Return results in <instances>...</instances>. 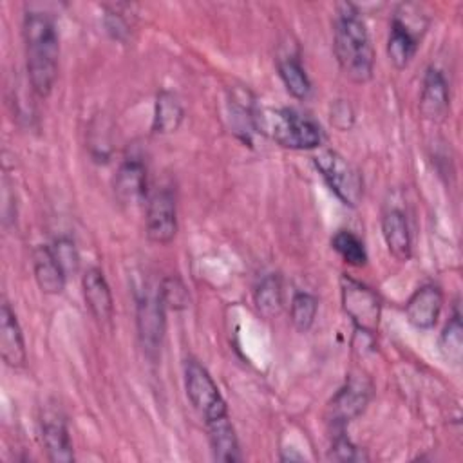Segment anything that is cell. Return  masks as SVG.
<instances>
[{
  "instance_id": "7c38bea8",
  "label": "cell",
  "mask_w": 463,
  "mask_h": 463,
  "mask_svg": "<svg viewBox=\"0 0 463 463\" xmlns=\"http://www.w3.org/2000/svg\"><path fill=\"white\" fill-rule=\"evenodd\" d=\"M443 307V291L436 284L420 286L405 304V317L416 329H430L436 326Z\"/></svg>"
},
{
  "instance_id": "83f0119b",
  "label": "cell",
  "mask_w": 463,
  "mask_h": 463,
  "mask_svg": "<svg viewBox=\"0 0 463 463\" xmlns=\"http://www.w3.org/2000/svg\"><path fill=\"white\" fill-rule=\"evenodd\" d=\"M58 262L61 264V268L65 269V273L69 275L71 271L74 273L78 269V264H80V255H78V250L72 242V239L69 237H60L54 241V244L51 246Z\"/></svg>"
},
{
  "instance_id": "9c48e42d",
  "label": "cell",
  "mask_w": 463,
  "mask_h": 463,
  "mask_svg": "<svg viewBox=\"0 0 463 463\" xmlns=\"http://www.w3.org/2000/svg\"><path fill=\"white\" fill-rule=\"evenodd\" d=\"M373 398V383L364 374H349L347 382L336 391L327 403L326 418L329 425L338 432L347 423L356 420L369 405Z\"/></svg>"
},
{
  "instance_id": "7a4b0ae2",
  "label": "cell",
  "mask_w": 463,
  "mask_h": 463,
  "mask_svg": "<svg viewBox=\"0 0 463 463\" xmlns=\"http://www.w3.org/2000/svg\"><path fill=\"white\" fill-rule=\"evenodd\" d=\"M22 34L29 83L40 98H45L54 87L60 58V38L52 14L42 9L25 11Z\"/></svg>"
},
{
  "instance_id": "52a82bcc",
  "label": "cell",
  "mask_w": 463,
  "mask_h": 463,
  "mask_svg": "<svg viewBox=\"0 0 463 463\" xmlns=\"http://www.w3.org/2000/svg\"><path fill=\"white\" fill-rule=\"evenodd\" d=\"M184 391L194 409L204 418V423L228 416V407L217 383L195 358L184 362Z\"/></svg>"
},
{
  "instance_id": "ac0fdd59",
  "label": "cell",
  "mask_w": 463,
  "mask_h": 463,
  "mask_svg": "<svg viewBox=\"0 0 463 463\" xmlns=\"http://www.w3.org/2000/svg\"><path fill=\"white\" fill-rule=\"evenodd\" d=\"M33 271L38 288L47 295H58L65 288L67 273L58 262L49 244H38L33 250Z\"/></svg>"
},
{
  "instance_id": "ba28073f",
  "label": "cell",
  "mask_w": 463,
  "mask_h": 463,
  "mask_svg": "<svg viewBox=\"0 0 463 463\" xmlns=\"http://www.w3.org/2000/svg\"><path fill=\"white\" fill-rule=\"evenodd\" d=\"M340 295L342 307L345 315L354 324L356 331L364 335H374L378 331L382 317V300L380 297L365 284L342 275L340 279Z\"/></svg>"
},
{
  "instance_id": "5bb4252c",
  "label": "cell",
  "mask_w": 463,
  "mask_h": 463,
  "mask_svg": "<svg viewBox=\"0 0 463 463\" xmlns=\"http://www.w3.org/2000/svg\"><path fill=\"white\" fill-rule=\"evenodd\" d=\"M0 354L5 365L13 369H20L27 362L25 340L22 327L9 302H2L0 306Z\"/></svg>"
},
{
  "instance_id": "8fae6325",
  "label": "cell",
  "mask_w": 463,
  "mask_h": 463,
  "mask_svg": "<svg viewBox=\"0 0 463 463\" xmlns=\"http://www.w3.org/2000/svg\"><path fill=\"white\" fill-rule=\"evenodd\" d=\"M42 443L52 463H71L74 461V449L67 427V420L56 403L45 405L40 416Z\"/></svg>"
},
{
  "instance_id": "d4e9b609",
  "label": "cell",
  "mask_w": 463,
  "mask_h": 463,
  "mask_svg": "<svg viewBox=\"0 0 463 463\" xmlns=\"http://www.w3.org/2000/svg\"><path fill=\"white\" fill-rule=\"evenodd\" d=\"M317 311H318V300L315 295H311L307 291H298L293 295L291 307H289V318L297 331H300V333L309 331L311 326L315 324Z\"/></svg>"
},
{
  "instance_id": "30bf717a",
  "label": "cell",
  "mask_w": 463,
  "mask_h": 463,
  "mask_svg": "<svg viewBox=\"0 0 463 463\" xmlns=\"http://www.w3.org/2000/svg\"><path fill=\"white\" fill-rule=\"evenodd\" d=\"M146 237L156 244H170L177 233V204L170 186H157L146 195Z\"/></svg>"
},
{
  "instance_id": "8992f818",
  "label": "cell",
  "mask_w": 463,
  "mask_h": 463,
  "mask_svg": "<svg viewBox=\"0 0 463 463\" xmlns=\"http://www.w3.org/2000/svg\"><path fill=\"white\" fill-rule=\"evenodd\" d=\"M317 170L333 190V194L351 208H356L364 195L360 172L336 150H322L313 159Z\"/></svg>"
},
{
  "instance_id": "7402d4cb",
  "label": "cell",
  "mask_w": 463,
  "mask_h": 463,
  "mask_svg": "<svg viewBox=\"0 0 463 463\" xmlns=\"http://www.w3.org/2000/svg\"><path fill=\"white\" fill-rule=\"evenodd\" d=\"M253 302L257 311L264 318H273L282 309V282L277 273L264 275L253 293Z\"/></svg>"
},
{
  "instance_id": "e0dca14e",
  "label": "cell",
  "mask_w": 463,
  "mask_h": 463,
  "mask_svg": "<svg viewBox=\"0 0 463 463\" xmlns=\"http://www.w3.org/2000/svg\"><path fill=\"white\" fill-rule=\"evenodd\" d=\"M380 226H382V237L385 241L389 253L396 260L407 262L412 253V239H411V230H409V222L403 210L396 206L383 210Z\"/></svg>"
},
{
  "instance_id": "f546056e",
  "label": "cell",
  "mask_w": 463,
  "mask_h": 463,
  "mask_svg": "<svg viewBox=\"0 0 463 463\" xmlns=\"http://www.w3.org/2000/svg\"><path fill=\"white\" fill-rule=\"evenodd\" d=\"M331 123L340 128V130H347L351 128L353 121H354V112L351 109V105L344 99H338L335 101V105L331 107Z\"/></svg>"
},
{
  "instance_id": "f1b7e54d",
  "label": "cell",
  "mask_w": 463,
  "mask_h": 463,
  "mask_svg": "<svg viewBox=\"0 0 463 463\" xmlns=\"http://www.w3.org/2000/svg\"><path fill=\"white\" fill-rule=\"evenodd\" d=\"M105 29L110 34V38L118 40V42H125L128 38V22L125 20V16L118 11H109L103 18Z\"/></svg>"
},
{
  "instance_id": "6da1fadb",
  "label": "cell",
  "mask_w": 463,
  "mask_h": 463,
  "mask_svg": "<svg viewBox=\"0 0 463 463\" xmlns=\"http://www.w3.org/2000/svg\"><path fill=\"white\" fill-rule=\"evenodd\" d=\"M333 52L342 74L353 83H367L374 71V49L367 25L351 2L336 4L333 20Z\"/></svg>"
},
{
  "instance_id": "cb8c5ba5",
  "label": "cell",
  "mask_w": 463,
  "mask_h": 463,
  "mask_svg": "<svg viewBox=\"0 0 463 463\" xmlns=\"http://www.w3.org/2000/svg\"><path fill=\"white\" fill-rule=\"evenodd\" d=\"M331 246L347 264L354 268H362L367 264L365 246L351 230H338L331 239Z\"/></svg>"
},
{
  "instance_id": "2e32d148",
  "label": "cell",
  "mask_w": 463,
  "mask_h": 463,
  "mask_svg": "<svg viewBox=\"0 0 463 463\" xmlns=\"http://www.w3.org/2000/svg\"><path fill=\"white\" fill-rule=\"evenodd\" d=\"M114 194L121 204L128 206L146 201V168L139 159L128 157L119 165L114 177Z\"/></svg>"
},
{
  "instance_id": "44dd1931",
  "label": "cell",
  "mask_w": 463,
  "mask_h": 463,
  "mask_svg": "<svg viewBox=\"0 0 463 463\" xmlns=\"http://www.w3.org/2000/svg\"><path fill=\"white\" fill-rule=\"evenodd\" d=\"M277 69H279V76L286 87V90L297 98V99H306L311 92V81L298 60L297 54L293 52H286L282 56H279L277 60Z\"/></svg>"
},
{
  "instance_id": "3957f363",
  "label": "cell",
  "mask_w": 463,
  "mask_h": 463,
  "mask_svg": "<svg viewBox=\"0 0 463 463\" xmlns=\"http://www.w3.org/2000/svg\"><path fill=\"white\" fill-rule=\"evenodd\" d=\"M255 132L291 150H313L322 143L320 127L311 118L293 109L257 107Z\"/></svg>"
},
{
  "instance_id": "4316f807",
  "label": "cell",
  "mask_w": 463,
  "mask_h": 463,
  "mask_svg": "<svg viewBox=\"0 0 463 463\" xmlns=\"http://www.w3.org/2000/svg\"><path fill=\"white\" fill-rule=\"evenodd\" d=\"M329 458L336 459V461H362V459H367V456H364L362 449L356 447L344 430H338L333 436V443H331V449H329Z\"/></svg>"
},
{
  "instance_id": "4fadbf2b",
  "label": "cell",
  "mask_w": 463,
  "mask_h": 463,
  "mask_svg": "<svg viewBox=\"0 0 463 463\" xmlns=\"http://www.w3.org/2000/svg\"><path fill=\"white\" fill-rule=\"evenodd\" d=\"M420 112L430 121H443L450 112V94L443 72L438 67H429L423 74L420 92Z\"/></svg>"
},
{
  "instance_id": "5b68a950",
  "label": "cell",
  "mask_w": 463,
  "mask_h": 463,
  "mask_svg": "<svg viewBox=\"0 0 463 463\" xmlns=\"http://www.w3.org/2000/svg\"><path fill=\"white\" fill-rule=\"evenodd\" d=\"M412 4H403L391 20V31L387 40L389 61L398 69H405L414 58L421 34L427 29V20L418 11H412Z\"/></svg>"
},
{
  "instance_id": "ffe728a7",
  "label": "cell",
  "mask_w": 463,
  "mask_h": 463,
  "mask_svg": "<svg viewBox=\"0 0 463 463\" xmlns=\"http://www.w3.org/2000/svg\"><path fill=\"white\" fill-rule=\"evenodd\" d=\"M184 119V109L179 98L170 90H159L154 105L152 130L156 134H172L175 132Z\"/></svg>"
},
{
  "instance_id": "603a6c76",
  "label": "cell",
  "mask_w": 463,
  "mask_h": 463,
  "mask_svg": "<svg viewBox=\"0 0 463 463\" xmlns=\"http://www.w3.org/2000/svg\"><path fill=\"white\" fill-rule=\"evenodd\" d=\"M438 347L441 356L452 364V365H459L461 364V356H463V324H461V315L456 309L452 313V317L449 318V322L445 324L439 340H438Z\"/></svg>"
},
{
  "instance_id": "277c9868",
  "label": "cell",
  "mask_w": 463,
  "mask_h": 463,
  "mask_svg": "<svg viewBox=\"0 0 463 463\" xmlns=\"http://www.w3.org/2000/svg\"><path fill=\"white\" fill-rule=\"evenodd\" d=\"M165 311L166 306L161 298L159 282H146L136 300V327L141 349L150 360L157 358L163 345L166 329Z\"/></svg>"
},
{
  "instance_id": "9a60e30c",
  "label": "cell",
  "mask_w": 463,
  "mask_h": 463,
  "mask_svg": "<svg viewBox=\"0 0 463 463\" xmlns=\"http://www.w3.org/2000/svg\"><path fill=\"white\" fill-rule=\"evenodd\" d=\"M81 289H83V298L90 315L101 324L110 322L114 315V298H112L110 286L99 268L90 266L83 273Z\"/></svg>"
},
{
  "instance_id": "d6986e66",
  "label": "cell",
  "mask_w": 463,
  "mask_h": 463,
  "mask_svg": "<svg viewBox=\"0 0 463 463\" xmlns=\"http://www.w3.org/2000/svg\"><path fill=\"white\" fill-rule=\"evenodd\" d=\"M204 425H206L208 441H210L213 459L222 461V463L241 461L239 439H237L235 429L232 425L230 414L212 420V421H206Z\"/></svg>"
},
{
  "instance_id": "484cf974",
  "label": "cell",
  "mask_w": 463,
  "mask_h": 463,
  "mask_svg": "<svg viewBox=\"0 0 463 463\" xmlns=\"http://www.w3.org/2000/svg\"><path fill=\"white\" fill-rule=\"evenodd\" d=\"M159 291H161V298H163V302L168 309L179 311V309L188 307L190 295H188V289H186L184 282L179 277L170 275V277L161 279L159 280Z\"/></svg>"
}]
</instances>
